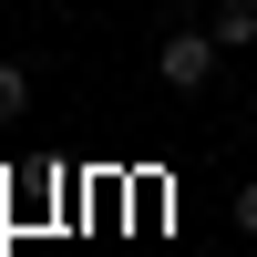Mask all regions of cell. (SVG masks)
Segmentation results:
<instances>
[{"mask_svg":"<svg viewBox=\"0 0 257 257\" xmlns=\"http://www.w3.org/2000/svg\"><path fill=\"white\" fill-rule=\"evenodd\" d=\"M216 41H226V52H247V41H257V0H226V11H216Z\"/></svg>","mask_w":257,"mask_h":257,"instance_id":"obj_2","label":"cell"},{"mask_svg":"<svg viewBox=\"0 0 257 257\" xmlns=\"http://www.w3.org/2000/svg\"><path fill=\"white\" fill-rule=\"evenodd\" d=\"M216 21H206V31H165L155 41V72H165V93H206V82H216Z\"/></svg>","mask_w":257,"mask_h":257,"instance_id":"obj_1","label":"cell"},{"mask_svg":"<svg viewBox=\"0 0 257 257\" xmlns=\"http://www.w3.org/2000/svg\"><path fill=\"white\" fill-rule=\"evenodd\" d=\"M237 226H247V237H257V175L237 185Z\"/></svg>","mask_w":257,"mask_h":257,"instance_id":"obj_4","label":"cell"},{"mask_svg":"<svg viewBox=\"0 0 257 257\" xmlns=\"http://www.w3.org/2000/svg\"><path fill=\"white\" fill-rule=\"evenodd\" d=\"M31 113V72H21V62H0V123H21Z\"/></svg>","mask_w":257,"mask_h":257,"instance_id":"obj_3","label":"cell"}]
</instances>
